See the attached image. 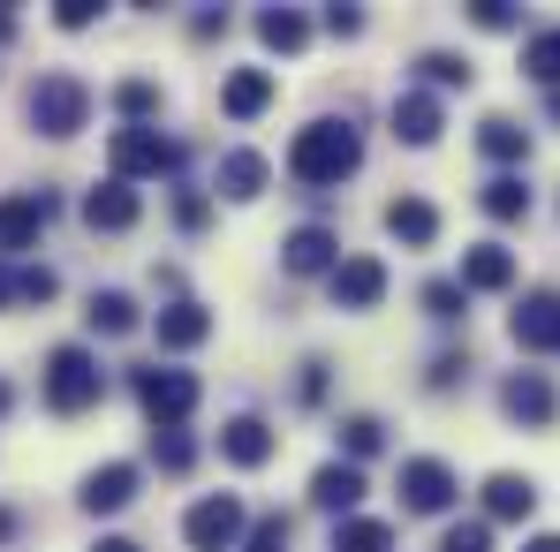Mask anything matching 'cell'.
<instances>
[{
	"label": "cell",
	"mask_w": 560,
	"mask_h": 552,
	"mask_svg": "<svg viewBox=\"0 0 560 552\" xmlns=\"http://www.w3.org/2000/svg\"><path fill=\"white\" fill-rule=\"evenodd\" d=\"M364 167V137H357V121H311V129H295V144H288V175L311 189H334L349 183Z\"/></svg>",
	"instance_id": "cell-1"
},
{
	"label": "cell",
	"mask_w": 560,
	"mask_h": 552,
	"mask_svg": "<svg viewBox=\"0 0 560 552\" xmlns=\"http://www.w3.org/2000/svg\"><path fill=\"white\" fill-rule=\"evenodd\" d=\"M38 386H46V409H54V416H84L98 394H106V371H98L92 349L61 341V349L46 356V378H38Z\"/></svg>",
	"instance_id": "cell-2"
},
{
	"label": "cell",
	"mask_w": 560,
	"mask_h": 552,
	"mask_svg": "<svg viewBox=\"0 0 560 552\" xmlns=\"http://www.w3.org/2000/svg\"><path fill=\"white\" fill-rule=\"evenodd\" d=\"M183 160V144L175 137H160V129H114V144H106V167H114V183H160L167 167Z\"/></svg>",
	"instance_id": "cell-3"
},
{
	"label": "cell",
	"mask_w": 560,
	"mask_h": 552,
	"mask_svg": "<svg viewBox=\"0 0 560 552\" xmlns=\"http://www.w3.org/2000/svg\"><path fill=\"white\" fill-rule=\"evenodd\" d=\"M84 114H92L84 77L54 69V77H38V84H31V129H38V137H77V129H84Z\"/></svg>",
	"instance_id": "cell-4"
},
{
	"label": "cell",
	"mask_w": 560,
	"mask_h": 552,
	"mask_svg": "<svg viewBox=\"0 0 560 552\" xmlns=\"http://www.w3.org/2000/svg\"><path fill=\"white\" fill-rule=\"evenodd\" d=\"M243 530H250V515H243V500H235V492H205V500L183 515L189 552H235Z\"/></svg>",
	"instance_id": "cell-5"
},
{
	"label": "cell",
	"mask_w": 560,
	"mask_h": 552,
	"mask_svg": "<svg viewBox=\"0 0 560 552\" xmlns=\"http://www.w3.org/2000/svg\"><path fill=\"white\" fill-rule=\"evenodd\" d=\"M197 394H205V386H197L189 371H160V364L137 371V401H144V416H152L160 432H183V416L197 409Z\"/></svg>",
	"instance_id": "cell-6"
},
{
	"label": "cell",
	"mask_w": 560,
	"mask_h": 552,
	"mask_svg": "<svg viewBox=\"0 0 560 552\" xmlns=\"http://www.w3.org/2000/svg\"><path fill=\"white\" fill-rule=\"evenodd\" d=\"M455 469L447 461H432V455H417V461H401V507L409 515H447L455 507Z\"/></svg>",
	"instance_id": "cell-7"
},
{
	"label": "cell",
	"mask_w": 560,
	"mask_h": 552,
	"mask_svg": "<svg viewBox=\"0 0 560 552\" xmlns=\"http://www.w3.org/2000/svg\"><path fill=\"white\" fill-rule=\"evenodd\" d=\"M508 333H515V349L553 356V349H560V295H553V287L523 295V303H515V318H508Z\"/></svg>",
	"instance_id": "cell-8"
},
{
	"label": "cell",
	"mask_w": 560,
	"mask_h": 552,
	"mask_svg": "<svg viewBox=\"0 0 560 552\" xmlns=\"http://www.w3.org/2000/svg\"><path fill=\"white\" fill-rule=\"evenodd\" d=\"M500 409L515 416V424H530V432H546L560 416V394H553V378L546 371H515L508 386H500Z\"/></svg>",
	"instance_id": "cell-9"
},
{
	"label": "cell",
	"mask_w": 560,
	"mask_h": 552,
	"mask_svg": "<svg viewBox=\"0 0 560 552\" xmlns=\"http://www.w3.org/2000/svg\"><path fill=\"white\" fill-rule=\"evenodd\" d=\"M46 220H54V197H46V189H23V197H0V250H31Z\"/></svg>",
	"instance_id": "cell-10"
},
{
	"label": "cell",
	"mask_w": 560,
	"mask_h": 552,
	"mask_svg": "<svg viewBox=\"0 0 560 552\" xmlns=\"http://www.w3.org/2000/svg\"><path fill=\"white\" fill-rule=\"evenodd\" d=\"M326 287H334L341 310H378V295H386V266H378V258H341V266L326 273Z\"/></svg>",
	"instance_id": "cell-11"
},
{
	"label": "cell",
	"mask_w": 560,
	"mask_h": 552,
	"mask_svg": "<svg viewBox=\"0 0 560 552\" xmlns=\"http://www.w3.org/2000/svg\"><path fill=\"white\" fill-rule=\"evenodd\" d=\"M273 424H266V416H228V424H220V455L235 461V469H266V461H273Z\"/></svg>",
	"instance_id": "cell-12"
},
{
	"label": "cell",
	"mask_w": 560,
	"mask_h": 552,
	"mask_svg": "<svg viewBox=\"0 0 560 552\" xmlns=\"http://www.w3.org/2000/svg\"><path fill=\"white\" fill-rule=\"evenodd\" d=\"M280 266H288V273H334V266H341V235H334V227H295V235H288V243H280Z\"/></svg>",
	"instance_id": "cell-13"
},
{
	"label": "cell",
	"mask_w": 560,
	"mask_h": 552,
	"mask_svg": "<svg viewBox=\"0 0 560 552\" xmlns=\"http://www.w3.org/2000/svg\"><path fill=\"white\" fill-rule=\"evenodd\" d=\"M137 212H144V197H137L129 183H114V175L84 197V220H92L98 235H129V227H137Z\"/></svg>",
	"instance_id": "cell-14"
},
{
	"label": "cell",
	"mask_w": 560,
	"mask_h": 552,
	"mask_svg": "<svg viewBox=\"0 0 560 552\" xmlns=\"http://www.w3.org/2000/svg\"><path fill=\"white\" fill-rule=\"evenodd\" d=\"M77 500H84L92 515H121V507L137 500V461H106V469H92Z\"/></svg>",
	"instance_id": "cell-15"
},
{
	"label": "cell",
	"mask_w": 560,
	"mask_h": 552,
	"mask_svg": "<svg viewBox=\"0 0 560 552\" xmlns=\"http://www.w3.org/2000/svg\"><path fill=\"white\" fill-rule=\"evenodd\" d=\"M440 129H447V114H440L432 92H401L394 98V137H401V144H440Z\"/></svg>",
	"instance_id": "cell-16"
},
{
	"label": "cell",
	"mask_w": 560,
	"mask_h": 552,
	"mask_svg": "<svg viewBox=\"0 0 560 552\" xmlns=\"http://www.w3.org/2000/svg\"><path fill=\"white\" fill-rule=\"evenodd\" d=\"M386 235L409 243V250H432V243H440V212H432L424 197H394V204H386Z\"/></svg>",
	"instance_id": "cell-17"
},
{
	"label": "cell",
	"mask_w": 560,
	"mask_h": 552,
	"mask_svg": "<svg viewBox=\"0 0 560 552\" xmlns=\"http://www.w3.org/2000/svg\"><path fill=\"white\" fill-rule=\"evenodd\" d=\"M364 500V469L357 461H326L318 477H311V507H326V515H349Z\"/></svg>",
	"instance_id": "cell-18"
},
{
	"label": "cell",
	"mask_w": 560,
	"mask_h": 552,
	"mask_svg": "<svg viewBox=\"0 0 560 552\" xmlns=\"http://www.w3.org/2000/svg\"><path fill=\"white\" fill-rule=\"evenodd\" d=\"M500 287H515V258L500 243H477L463 258V295H500Z\"/></svg>",
	"instance_id": "cell-19"
},
{
	"label": "cell",
	"mask_w": 560,
	"mask_h": 552,
	"mask_svg": "<svg viewBox=\"0 0 560 552\" xmlns=\"http://www.w3.org/2000/svg\"><path fill=\"white\" fill-rule=\"evenodd\" d=\"M152 333H160V349H197V341H212V310L205 303H167L152 318Z\"/></svg>",
	"instance_id": "cell-20"
},
{
	"label": "cell",
	"mask_w": 560,
	"mask_h": 552,
	"mask_svg": "<svg viewBox=\"0 0 560 552\" xmlns=\"http://www.w3.org/2000/svg\"><path fill=\"white\" fill-rule=\"evenodd\" d=\"M266 183H273V160H266V152H228V160H220V197L250 204Z\"/></svg>",
	"instance_id": "cell-21"
},
{
	"label": "cell",
	"mask_w": 560,
	"mask_h": 552,
	"mask_svg": "<svg viewBox=\"0 0 560 552\" xmlns=\"http://www.w3.org/2000/svg\"><path fill=\"white\" fill-rule=\"evenodd\" d=\"M538 507V492H530V477H515V469H500V477H485V515L492 522H523Z\"/></svg>",
	"instance_id": "cell-22"
},
{
	"label": "cell",
	"mask_w": 560,
	"mask_h": 552,
	"mask_svg": "<svg viewBox=\"0 0 560 552\" xmlns=\"http://www.w3.org/2000/svg\"><path fill=\"white\" fill-rule=\"evenodd\" d=\"M220 106H228L235 121H258V114L273 106V77H266V69H235V77L220 84Z\"/></svg>",
	"instance_id": "cell-23"
},
{
	"label": "cell",
	"mask_w": 560,
	"mask_h": 552,
	"mask_svg": "<svg viewBox=\"0 0 560 552\" xmlns=\"http://www.w3.org/2000/svg\"><path fill=\"white\" fill-rule=\"evenodd\" d=\"M477 152H485V160H530V129L508 121V114H485V121H477Z\"/></svg>",
	"instance_id": "cell-24"
},
{
	"label": "cell",
	"mask_w": 560,
	"mask_h": 552,
	"mask_svg": "<svg viewBox=\"0 0 560 552\" xmlns=\"http://www.w3.org/2000/svg\"><path fill=\"white\" fill-rule=\"evenodd\" d=\"M84 326H92V333H137V303H129L121 287H98L92 303H84Z\"/></svg>",
	"instance_id": "cell-25"
},
{
	"label": "cell",
	"mask_w": 560,
	"mask_h": 552,
	"mask_svg": "<svg viewBox=\"0 0 560 552\" xmlns=\"http://www.w3.org/2000/svg\"><path fill=\"white\" fill-rule=\"evenodd\" d=\"M258 38H266L273 54H303V38H311V23H303L295 8H266V15H258Z\"/></svg>",
	"instance_id": "cell-26"
},
{
	"label": "cell",
	"mask_w": 560,
	"mask_h": 552,
	"mask_svg": "<svg viewBox=\"0 0 560 552\" xmlns=\"http://www.w3.org/2000/svg\"><path fill=\"white\" fill-rule=\"evenodd\" d=\"M477 204H485L492 220H523V212H530V189H523V175H492Z\"/></svg>",
	"instance_id": "cell-27"
},
{
	"label": "cell",
	"mask_w": 560,
	"mask_h": 552,
	"mask_svg": "<svg viewBox=\"0 0 560 552\" xmlns=\"http://www.w3.org/2000/svg\"><path fill=\"white\" fill-rule=\"evenodd\" d=\"M341 447H349V461H372L386 447V424L378 416H341Z\"/></svg>",
	"instance_id": "cell-28"
},
{
	"label": "cell",
	"mask_w": 560,
	"mask_h": 552,
	"mask_svg": "<svg viewBox=\"0 0 560 552\" xmlns=\"http://www.w3.org/2000/svg\"><path fill=\"white\" fill-rule=\"evenodd\" d=\"M523 69H530L538 84H560V23H553V31H538V38L523 46Z\"/></svg>",
	"instance_id": "cell-29"
},
{
	"label": "cell",
	"mask_w": 560,
	"mask_h": 552,
	"mask_svg": "<svg viewBox=\"0 0 560 552\" xmlns=\"http://www.w3.org/2000/svg\"><path fill=\"white\" fill-rule=\"evenodd\" d=\"M386 545H394V530L386 522H364V515L334 530V552H386Z\"/></svg>",
	"instance_id": "cell-30"
},
{
	"label": "cell",
	"mask_w": 560,
	"mask_h": 552,
	"mask_svg": "<svg viewBox=\"0 0 560 552\" xmlns=\"http://www.w3.org/2000/svg\"><path fill=\"white\" fill-rule=\"evenodd\" d=\"M114 106L129 114V129H144V114L160 106V84L152 77H129V84H114Z\"/></svg>",
	"instance_id": "cell-31"
},
{
	"label": "cell",
	"mask_w": 560,
	"mask_h": 552,
	"mask_svg": "<svg viewBox=\"0 0 560 552\" xmlns=\"http://www.w3.org/2000/svg\"><path fill=\"white\" fill-rule=\"evenodd\" d=\"M417 69H424V84H440V92H455V84L469 92V77H477V69H469L463 54H424Z\"/></svg>",
	"instance_id": "cell-32"
},
{
	"label": "cell",
	"mask_w": 560,
	"mask_h": 552,
	"mask_svg": "<svg viewBox=\"0 0 560 552\" xmlns=\"http://www.w3.org/2000/svg\"><path fill=\"white\" fill-rule=\"evenodd\" d=\"M463 280H424V310H432V318H440V326H455V318H463Z\"/></svg>",
	"instance_id": "cell-33"
},
{
	"label": "cell",
	"mask_w": 560,
	"mask_h": 552,
	"mask_svg": "<svg viewBox=\"0 0 560 552\" xmlns=\"http://www.w3.org/2000/svg\"><path fill=\"white\" fill-rule=\"evenodd\" d=\"M152 461H160L167 477H183L189 461H197V439H183V432H152Z\"/></svg>",
	"instance_id": "cell-34"
},
{
	"label": "cell",
	"mask_w": 560,
	"mask_h": 552,
	"mask_svg": "<svg viewBox=\"0 0 560 552\" xmlns=\"http://www.w3.org/2000/svg\"><path fill=\"white\" fill-rule=\"evenodd\" d=\"M54 295H61V280L46 273V266H23L15 273V303H54Z\"/></svg>",
	"instance_id": "cell-35"
},
{
	"label": "cell",
	"mask_w": 560,
	"mask_h": 552,
	"mask_svg": "<svg viewBox=\"0 0 560 552\" xmlns=\"http://www.w3.org/2000/svg\"><path fill=\"white\" fill-rule=\"evenodd\" d=\"M440 552H492V530H485V522H455V530L440 538Z\"/></svg>",
	"instance_id": "cell-36"
},
{
	"label": "cell",
	"mask_w": 560,
	"mask_h": 552,
	"mask_svg": "<svg viewBox=\"0 0 560 552\" xmlns=\"http://www.w3.org/2000/svg\"><path fill=\"white\" fill-rule=\"evenodd\" d=\"M469 23H477V31H515L523 15H515L508 0H477V8H469Z\"/></svg>",
	"instance_id": "cell-37"
},
{
	"label": "cell",
	"mask_w": 560,
	"mask_h": 552,
	"mask_svg": "<svg viewBox=\"0 0 560 552\" xmlns=\"http://www.w3.org/2000/svg\"><path fill=\"white\" fill-rule=\"evenodd\" d=\"M243 552H288V522H280V515H266V522L250 530V545H243Z\"/></svg>",
	"instance_id": "cell-38"
},
{
	"label": "cell",
	"mask_w": 560,
	"mask_h": 552,
	"mask_svg": "<svg viewBox=\"0 0 560 552\" xmlns=\"http://www.w3.org/2000/svg\"><path fill=\"white\" fill-rule=\"evenodd\" d=\"M326 356H311V364H303V378H295V394H303V401H311V409H318V401H326Z\"/></svg>",
	"instance_id": "cell-39"
},
{
	"label": "cell",
	"mask_w": 560,
	"mask_h": 552,
	"mask_svg": "<svg viewBox=\"0 0 560 552\" xmlns=\"http://www.w3.org/2000/svg\"><path fill=\"white\" fill-rule=\"evenodd\" d=\"M463 371H469V356H440V364L424 371V386H432V394H447V386H455Z\"/></svg>",
	"instance_id": "cell-40"
},
{
	"label": "cell",
	"mask_w": 560,
	"mask_h": 552,
	"mask_svg": "<svg viewBox=\"0 0 560 552\" xmlns=\"http://www.w3.org/2000/svg\"><path fill=\"white\" fill-rule=\"evenodd\" d=\"M175 220H183V227H205V220H212V204H205L197 189H183V197H175Z\"/></svg>",
	"instance_id": "cell-41"
},
{
	"label": "cell",
	"mask_w": 560,
	"mask_h": 552,
	"mask_svg": "<svg viewBox=\"0 0 560 552\" xmlns=\"http://www.w3.org/2000/svg\"><path fill=\"white\" fill-rule=\"evenodd\" d=\"M98 8L92 0H61V8H54V23H61V31H84V23H92Z\"/></svg>",
	"instance_id": "cell-42"
},
{
	"label": "cell",
	"mask_w": 560,
	"mask_h": 552,
	"mask_svg": "<svg viewBox=\"0 0 560 552\" xmlns=\"http://www.w3.org/2000/svg\"><path fill=\"white\" fill-rule=\"evenodd\" d=\"M326 31H334V38H357L364 15H357V8H326Z\"/></svg>",
	"instance_id": "cell-43"
},
{
	"label": "cell",
	"mask_w": 560,
	"mask_h": 552,
	"mask_svg": "<svg viewBox=\"0 0 560 552\" xmlns=\"http://www.w3.org/2000/svg\"><path fill=\"white\" fill-rule=\"evenodd\" d=\"M92 552H144V545H137V538H98Z\"/></svg>",
	"instance_id": "cell-44"
},
{
	"label": "cell",
	"mask_w": 560,
	"mask_h": 552,
	"mask_svg": "<svg viewBox=\"0 0 560 552\" xmlns=\"http://www.w3.org/2000/svg\"><path fill=\"white\" fill-rule=\"evenodd\" d=\"M523 552H560V538H530V545H523Z\"/></svg>",
	"instance_id": "cell-45"
},
{
	"label": "cell",
	"mask_w": 560,
	"mask_h": 552,
	"mask_svg": "<svg viewBox=\"0 0 560 552\" xmlns=\"http://www.w3.org/2000/svg\"><path fill=\"white\" fill-rule=\"evenodd\" d=\"M0 538H15V507H0Z\"/></svg>",
	"instance_id": "cell-46"
},
{
	"label": "cell",
	"mask_w": 560,
	"mask_h": 552,
	"mask_svg": "<svg viewBox=\"0 0 560 552\" xmlns=\"http://www.w3.org/2000/svg\"><path fill=\"white\" fill-rule=\"evenodd\" d=\"M0 38H15V15H8V8H0Z\"/></svg>",
	"instance_id": "cell-47"
},
{
	"label": "cell",
	"mask_w": 560,
	"mask_h": 552,
	"mask_svg": "<svg viewBox=\"0 0 560 552\" xmlns=\"http://www.w3.org/2000/svg\"><path fill=\"white\" fill-rule=\"evenodd\" d=\"M8 295H15V280H8V273H0V303H8Z\"/></svg>",
	"instance_id": "cell-48"
},
{
	"label": "cell",
	"mask_w": 560,
	"mask_h": 552,
	"mask_svg": "<svg viewBox=\"0 0 560 552\" xmlns=\"http://www.w3.org/2000/svg\"><path fill=\"white\" fill-rule=\"evenodd\" d=\"M8 401H15V394H8V378H0V409H8Z\"/></svg>",
	"instance_id": "cell-49"
}]
</instances>
